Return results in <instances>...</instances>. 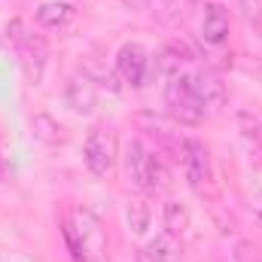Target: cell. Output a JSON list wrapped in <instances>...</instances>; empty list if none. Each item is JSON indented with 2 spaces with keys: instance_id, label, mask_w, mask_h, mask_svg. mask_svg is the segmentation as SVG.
<instances>
[{
  "instance_id": "cell-18",
  "label": "cell",
  "mask_w": 262,
  "mask_h": 262,
  "mask_svg": "<svg viewBox=\"0 0 262 262\" xmlns=\"http://www.w3.org/2000/svg\"><path fill=\"white\" fill-rule=\"evenodd\" d=\"M238 6H241L244 21L253 31H262V0H238Z\"/></svg>"
},
{
  "instance_id": "cell-6",
  "label": "cell",
  "mask_w": 262,
  "mask_h": 262,
  "mask_svg": "<svg viewBox=\"0 0 262 262\" xmlns=\"http://www.w3.org/2000/svg\"><path fill=\"white\" fill-rule=\"evenodd\" d=\"M180 165L186 171V180L192 189H204V183L210 180V159H207V149L204 143L198 140H183V156H180Z\"/></svg>"
},
{
  "instance_id": "cell-22",
  "label": "cell",
  "mask_w": 262,
  "mask_h": 262,
  "mask_svg": "<svg viewBox=\"0 0 262 262\" xmlns=\"http://www.w3.org/2000/svg\"><path fill=\"white\" fill-rule=\"evenodd\" d=\"M259 220H262V210H259Z\"/></svg>"
},
{
  "instance_id": "cell-16",
  "label": "cell",
  "mask_w": 262,
  "mask_h": 262,
  "mask_svg": "<svg viewBox=\"0 0 262 262\" xmlns=\"http://www.w3.org/2000/svg\"><path fill=\"white\" fill-rule=\"evenodd\" d=\"M34 134L46 143H58L61 140V125H55L49 116H34Z\"/></svg>"
},
{
  "instance_id": "cell-15",
  "label": "cell",
  "mask_w": 262,
  "mask_h": 262,
  "mask_svg": "<svg viewBox=\"0 0 262 262\" xmlns=\"http://www.w3.org/2000/svg\"><path fill=\"white\" fill-rule=\"evenodd\" d=\"M128 226L134 232H146L149 226V207L143 198H128Z\"/></svg>"
},
{
  "instance_id": "cell-4",
  "label": "cell",
  "mask_w": 262,
  "mask_h": 262,
  "mask_svg": "<svg viewBox=\"0 0 262 262\" xmlns=\"http://www.w3.org/2000/svg\"><path fill=\"white\" fill-rule=\"evenodd\" d=\"M165 104H168V113L174 122L180 125H198L204 119V107L195 95V85H192V76H180L174 73L168 89H165Z\"/></svg>"
},
{
  "instance_id": "cell-21",
  "label": "cell",
  "mask_w": 262,
  "mask_h": 262,
  "mask_svg": "<svg viewBox=\"0 0 262 262\" xmlns=\"http://www.w3.org/2000/svg\"><path fill=\"white\" fill-rule=\"evenodd\" d=\"M3 171H6V168H3V159H0V177H3Z\"/></svg>"
},
{
  "instance_id": "cell-1",
  "label": "cell",
  "mask_w": 262,
  "mask_h": 262,
  "mask_svg": "<svg viewBox=\"0 0 262 262\" xmlns=\"http://www.w3.org/2000/svg\"><path fill=\"white\" fill-rule=\"evenodd\" d=\"M61 238L67 244V253L73 262H104L107 259V232L101 220L85 210L73 207L61 223Z\"/></svg>"
},
{
  "instance_id": "cell-19",
  "label": "cell",
  "mask_w": 262,
  "mask_h": 262,
  "mask_svg": "<svg viewBox=\"0 0 262 262\" xmlns=\"http://www.w3.org/2000/svg\"><path fill=\"white\" fill-rule=\"evenodd\" d=\"M235 250H238V253H235V259L238 262H259V250H256L253 244H247V241H241Z\"/></svg>"
},
{
  "instance_id": "cell-14",
  "label": "cell",
  "mask_w": 262,
  "mask_h": 262,
  "mask_svg": "<svg viewBox=\"0 0 262 262\" xmlns=\"http://www.w3.org/2000/svg\"><path fill=\"white\" fill-rule=\"evenodd\" d=\"M165 232H171V235H183L186 232V226H189V213H186V207L183 204H177V201H168L165 204Z\"/></svg>"
},
{
  "instance_id": "cell-13",
  "label": "cell",
  "mask_w": 262,
  "mask_h": 262,
  "mask_svg": "<svg viewBox=\"0 0 262 262\" xmlns=\"http://www.w3.org/2000/svg\"><path fill=\"white\" fill-rule=\"evenodd\" d=\"M186 58H192L186 46H180V43H168V46L159 52L156 64H159V70H162V73H171V76H174V70L180 67V61H186Z\"/></svg>"
},
{
  "instance_id": "cell-7",
  "label": "cell",
  "mask_w": 262,
  "mask_h": 262,
  "mask_svg": "<svg viewBox=\"0 0 262 262\" xmlns=\"http://www.w3.org/2000/svg\"><path fill=\"white\" fill-rule=\"evenodd\" d=\"M146 67H149V52L140 46V43H125L116 55V73L122 76V82L128 85H140L143 76H146Z\"/></svg>"
},
{
  "instance_id": "cell-10",
  "label": "cell",
  "mask_w": 262,
  "mask_h": 262,
  "mask_svg": "<svg viewBox=\"0 0 262 262\" xmlns=\"http://www.w3.org/2000/svg\"><path fill=\"white\" fill-rule=\"evenodd\" d=\"M201 37L210 46H223L229 40V12L223 3H207L201 18Z\"/></svg>"
},
{
  "instance_id": "cell-3",
  "label": "cell",
  "mask_w": 262,
  "mask_h": 262,
  "mask_svg": "<svg viewBox=\"0 0 262 262\" xmlns=\"http://www.w3.org/2000/svg\"><path fill=\"white\" fill-rule=\"evenodd\" d=\"M6 34H9V43H12L15 52H18V64L25 70L28 82L37 85V82L43 79V67H46V43H43L37 34H31L21 18H12Z\"/></svg>"
},
{
  "instance_id": "cell-2",
  "label": "cell",
  "mask_w": 262,
  "mask_h": 262,
  "mask_svg": "<svg viewBox=\"0 0 262 262\" xmlns=\"http://www.w3.org/2000/svg\"><path fill=\"white\" fill-rule=\"evenodd\" d=\"M125 168H128L131 183L140 192H165L171 183L168 165L162 162V156L149 152L140 140H128L125 146Z\"/></svg>"
},
{
  "instance_id": "cell-12",
  "label": "cell",
  "mask_w": 262,
  "mask_h": 262,
  "mask_svg": "<svg viewBox=\"0 0 262 262\" xmlns=\"http://www.w3.org/2000/svg\"><path fill=\"white\" fill-rule=\"evenodd\" d=\"M146 253L159 262H177V256H180V238L171 235V232H165V235H159V238L146 247Z\"/></svg>"
},
{
  "instance_id": "cell-5",
  "label": "cell",
  "mask_w": 262,
  "mask_h": 262,
  "mask_svg": "<svg viewBox=\"0 0 262 262\" xmlns=\"http://www.w3.org/2000/svg\"><path fill=\"white\" fill-rule=\"evenodd\" d=\"M116 156H119V143H116V131L104 128V125H95L85 137V146H82V159H85V168L95 174V177H107L116 165Z\"/></svg>"
},
{
  "instance_id": "cell-17",
  "label": "cell",
  "mask_w": 262,
  "mask_h": 262,
  "mask_svg": "<svg viewBox=\"0 0 262 262\" xmlns=\"http://www.w3.org/2000/svg\"><path fill=\"white\" fill-rule=\"evenodd\" d=\"M143 6H146L159 21H174V18H177V0H143Z\"/></svg>"
},
{
  "instance_id": "cell-9",
  "label": "cell",
  "mask_w": 262,
  "mask_h": 262,
  "mask_svg": "<svg viewBox=\"0 0 262 262\" xmlns=\"http://www.w3.org/2000/svg\"><path fill=\"white\" fill-rule=\"evenodd\" d=\"M67 107L73 110V113H92V107H95V101H98V89H95V79L89 76V73H76L70 82H67Z\"/></svg>"
},
{
  "instance_id": "cell-11",
  "label": "cell",
  "mask_w": 262,
  "mask_h": 262,
  "mask_svg": "<svg viewBox=\"0 0 262 262\" xmlns=\"http://www.w3.org/2000/svg\"><path fill=\"white\" fill-rule=\"evenodd\" d=\"M73 12H76V9H73L67 0H49V3H43V6L37 9V25H40V28H49V31H58V28L70 25Z\"/></svg>"
},
{
  "instance_id": "cell-8",
  "label": "cell",
  "mask_w": 262,
  "mask_h": 262,
  "mask_svg": "<svg viewBox=\"0 0 262 262\" xmlns=\"http://www.w3.org/2000/svg\"><path fill=\"white\" fill-rule=\"evenodd\" d=\"M192 85H195V95H198V101H201V107H204V113H220L223 110V104H226V85H223V79L216 73L201 70V73L192 76Z\"/></svg>"
},
{
  "instance_id": "cell-20",
  "label": "cell",
  "mask_w": 262,
  "mask_h": 262,
  "mask_svg": "<svg viewBox=\"0 0 262 262\" xmlns=\"http://www.w3.org/2000/svg\"><path fill=\"white\" fill-rule=\"evenodd\" d=\"M137 262H159V259H152L146 250H140V253H137Z\"/></svg>"
}]
</instances>
